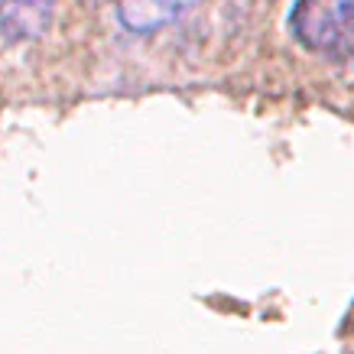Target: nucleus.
Listing matches in <instances>:
<instances>
[{"label": "nucleus", "instance_id": "1", "mask_svg": "<svg viewBox=\"0 0 354 354\" xmlns=\"http://www.w3.org/2000/svg\"><path fill=\"white\" fill-rule=\"evenodd\" d=\"M290 32L315 55L354 59V0H296Z\"/></svg>", "mask_w": 354, "mask_h": 354}, {"label": "nucleus", "instance_id": "2", "mask_svg": "<svg viewBox=\"0 0 354 354\" xmlns=\"http://www.w3.org/2000/svg\"><path fill=\"white\" fill-rule=\"evenodd\" d=\"M59 0H0V39L10 46L43 39L55 20Z\"/></svg>", "mask_w": 354, "mask_h": 354}, {"label": "nucleus", "instance_id": "3", "mask_svg": "<svg viewBox=\"0 0 354 354\" xmlns=\"http://www.w3.org/2000/svg\"><path fill=\"white\" fill-rule=\"evenodd\" d=\"M202 0H118V20L124 30L150 36V32L179 23Z\"/></svg>", "mask_w": 354, "mask_h": 354}]
</instances>
